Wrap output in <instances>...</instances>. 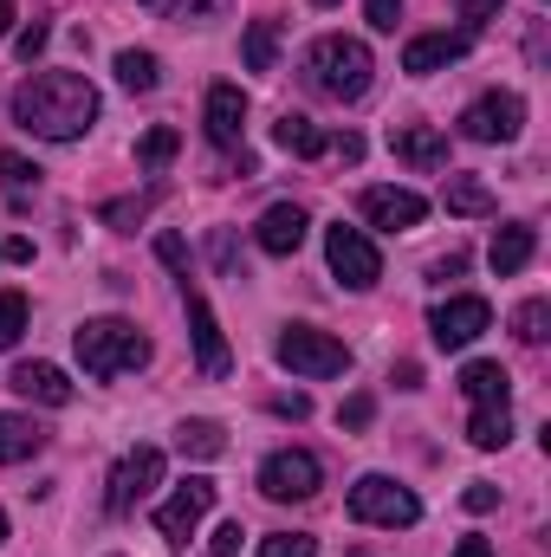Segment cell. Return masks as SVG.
I'll return each mask as SVG.
<instances>
[{"instance_id":"6da1fadb","label":"cell","mask_w":551,"mask_h":557,"mask_svg":"<svg viewBox=\"0 0 551 557\" xmlns=\"http://www.w3.org/2000/svg\"><path fill=\"white\" fill-rule=\"evenodd\" d=\"M13 124L46 143H78L98 124V85L78 72H33L13 91Z\"/></svg>"},{"instance_id":"2e32d148","label":"cell","mask_w":551,"mask_h":557,"mask_svg":"<svg viewBox=\"0 0 551 557\" xmlns=\"http://www.w3.org/2000/svg\"><path fill=\"white\" fill-rule=\"evenodd\" d=\"M7 389L26 396V403H39V409H65V403H72V383H65L59 363H13Z\"/></svg>"},{"instance_id":"b9f144b4","label":"cell","mask_w":551,"mask_h":557,"mask_svg":"<svg viewBox=\"0 0 551 557\" xmlns=\"http://www.w3.org/2000/svg\"><path fill=\"white\" fill-rule=\"evenodd\" d=\"M0 260L26 267V260H33V240H26V234H7V240H0Z\"/></svg>"},{"instance_id":"7402d4cb","label":"cell","mask_w":551,"mask_h":557,"mask_svg":"<svg viewBox=\"0 0 551 557\" xmlns=\"http://www.w3.org/2000/svg\"><path fill=\"white\" fill-rule=\"evenodd\" d=\"M273 143L279 149H285V156H305V162H311V156H325V131H318V124H311V117H298V111H285V117H279L273 124Z\"/></svg>"},{"instance_id":"c3c4849f","label":"cell","mask_w":551,"mask_h":557,"mask_svg":"<svg viewBox=\"0 0 551 557\" xmlns=\"http://www.w3.org/2000/svg\"><path fill=\"white\" fill-rule=\"evenodd\" d=\"M7 20H13V0H0V33H7Z\"/></svg>"},{"instance_id":"603a6c76","label":"cell","mask_w":551,"mask_h":557,"mask_svg":"<svg viewBox=\"0 0 551 557\" xmlns=\"http://www.w3.org/2000/svg\"><path fill=\"white\" fill-rule=\"evenodd\" d=\"M441 208H448V214H493V188H487L480 175H448Z\"/></svg>"},{"instance_id":"5b68a950","label":"cell","mask_w":551,"mask_h":557,"mask_svg":"<svg viewBox=\"0 0 551 557\" xmlns=\"http://www.w3.org/2000/svg\"><path fill=\"white\" fill-rule=\"evenodd\" d=\"M351 519H364V525H415L421 519V499H415L409 486H396L390 473H364L357 486H351Z\"/></svg>"},{"instance_id":"ffe728a7","label":"cell","mask_w":551,"mask_h":557,"mask_svg":"<svg viewBox=\"0 0 551 557\" xmlns=\"http://www.w3.org/2000/svg\"><path fill=\"white\" fill-rule=\"evenodd\" d=\"M506 389H513V376H506L500 363H487V357L461 370V396H467L474 409H506Z\"/></svg>"},{"instance_id":"83f0119b","label":"cell","mask_w":551,"mask_h":557,"mask_svg":"<svg viewBox=\"0 0 551 557\" xmlns=\"http://www.w3.org/2000/svg\"><path fill=\"white\" fill-rule=\"evenodd\" d=\"M149 13H162V20H221L234 0H137Z\"/></svg>"},{"instance_id":"836d02e7","label":"cell","mask_w":551,"mask_h":557,"mask_svg":"<svg viewBox=\"0 0 551 557\" xmlns=\"http://www.w3.org/2000/svg\"><path fill=\"white\" fill-rule=\"evenodd\" d=\"M46 46H52V26H46V20H33V26H26V33H20V39H13V52H20V59H26V65H33V59H39V52H46Z\"/></svg>"},{"instance_id":"7bdbcfd3","label":"cell","mask_w":551,"mask_h":557,"mask_svg":"<svg viewBox=\"0 0 551 557\" xmlns=\"http://www.w3.org/2000/svg\"><path fill=\"white\" fill-rule=\"evenodd\" d=\"M454 13L480 26V20H493V13H500V0H454Z\"/></svg>"},{"instance_id":"30bf717a","label":"cell","mask_w":551,"mask_h":557,"mask_svg":"<svg viewBox=\"0 0 551 557\" xmlns=\"http://www.w3.org/2000/svg\"><path fill=\"white\" fill-rule=\"evenodd\" d=\"M156 480H162V447H131L118 467H111V493H105V506L124 519V512H137L143 499L156 493Z\"/></svg>"},{"instance_id":"f35d334b","label":"cell","mask_w":551,"mask_h":557,"mask_svg":"<svg viewBox=\"0 0 551 557\" xmlns=\"http://www.w3.org/2000/svg\"><path fill=\"white\" fill-rule=\"evenodd\" d=\"M215 557H241V519H228V525L215 532Z\"/></svg>"},{"instance_id":"f907efd6","label":"cell","mask_w":551,"mask_h":557,"mask_svg":"<svg viewBox=\"0 0 551 557\" xmlns=\"http://www.w3.org/2000/svg\"><path fill=\"white\" fill-rule=\"evenodd\" d=\"M318 7H338V0H318Z\"/></svg>"},{"instance_id":"277c9868","label":"cell","mask_w":551,"mask_h":557,"mask_svg":"<svg viewBox=\"0 0 551 557\" xmlns=\"http://www.w3.org/2000/svg\"><path fill=\"white\" fill-rule=\"evenodd\" d=\"M273 357L292 370V376H311V383H325V376H344L351 370V350L331 337V331H311V324H285L273 344Z\"/></svg>"},{"instance_id":"ab89813d","label":"cell","mask_w":551,"mask_h":557,"mask_svg":"<svg viewBox=\"0 0 551 557\" xmlns=\"http://www.w3.org/2000/svg\"><path fill=\"white\" fill-rule=\"evenodd\" d=\"M325 149H331L338 162H364V137H351V131H344V137H331Z\"/></svg>"},{"instance_id":"e575fe53","label":"cell","mask_w":551,"mask_h":557,"mask_svg":"<svg viewBox=\"0 0 551 557\" xmlns=\"http://www.w3.org/2000/svg\"><path fill=\"white\" fill-rule=\"evenodd\" d=\"M149 208H156V195H137V201H111V208H105V221L131 227V221H143V214H149Z\"/></svg>"},{"instance_id":"8fae6325","label":"cell","mask_w":551,"mask_h":557,"mask_svg":"<svg viewBox=\"0 0 551 557\" xmlns=\"http://www.w3.org/2000/svg\"><path fill=\"white\" fill-rule=\"evenodd\" d=\"M519 124H526V104L513 91H487V98H474L461 111V137L467 143H513Z\"/></svg>"},{"instance_id":"ac0fdd59","label":"cell","mask_w":551,"mask_h":557,"mask_svg":"<svg viewBox=\"0 0 551 557\" xmlns=\"http://www.w3.org/2000/svg\"><path fill=\"white\" fill-rule=\"evenodd\" d=\"M390 149H396L409 169H441V162H448V137L428 131V124H396V131H390Z\"/></svg>"},{"instance_id":"f546056e","label":"cell","mask_w":551,"mask_h":557,"mask_svg":"<svg viewBox=\"0 0 551 557\" xmlns=\"http://www.w3.org/2000/svg\"><path fill=\"white\" fill-rule=\"evenodd\" d=\"M26 337V292H0V350Z\"/></svg>"},{"instance_id":"60d3db41","label":"cell","mask_w":551,"mask_h":557,"mask_svg":"<svg viewBox=\"0 0 551 557\" xmlns=\"http://www.w3.org/2000/svg\"><path fill=\"white\" fill-rule=\"evenodd\" d=\"M370 409H377L370 396H351V403L338 409V421H344V428H364V421H370Z\"/></svg>"},{"instance_id":"7c38bea8","label":"cell","mask_w":551,"mask_h":557,"mask_svg":"<svg viewBox=\"0 0 551 557\" xmlns=\"http://www.w3.org/2000/svg\"><path fill=\"white\" fill-rule=\"evenodd\" d=\"M182 305H188V337H195V363H201V376H228L234 357H228V337H221L208 298H201L195 285H182Z\"/></svg>"},{"instance_id":"8d00e7d4","label":"cell","mask_w":551,"mask_h":557,"mask_svg":"<svg viewBox=\"0 0 551 557\" xmlns=\"http://www.w3.org/2000/svg\"><path fill=\"white\" fill-rule=\"evenodd\" d=\"M461 506H467V512H493V506H500V493H493L487 480H474V486L461 493Z\"/></svg>"},{"instance_id":"d590c367","label":"cell","mask_w":551,"mask_h":557,"mask_svg":"<svg viewBox=\"0 0 551 557\" xmlns=\"http://www.w3.org/2000/svg\"><path fill=\"white\" fill-rule=\"evenodd\" d=\"M364 13H370V26H377V33H396V20H403V0H364Z\"/></svg>"},{"instance_id":"f1b7e54d","label":"cell","mask_w":551,"mask_h":557,"mask_svg":"<svg viewBox=\"0 0 551 557\" xmlns=\"http://www.w3.org/2000/svg\"><path fill=\"white\" fill-rule=\"evenodd\" d=\"M279 59V26L273 20H254L247 26V72H273Z\"/></svg>"},{"instance_id":"74e56055","label":"cell","mask_w":551,"mask_h":557,"mask_svg":"<svg viewBox=\"0 0 551 557\" xmlns=\"http://www.w3.org/2000/svg\"><path fill=\"white\" fill-rule=\"evenodd\" d=\"M156 253H162V260H169V267H175V273L188 278V247H182V240H175V234H162V240H156Z\"/></svg>"},{"instance_id":"3957f363","label":"cell","mask_w":551,"mask_h":557,"mask_svg":"<svg viewBox=\"0 0 551 557\" xmlns=\"http://www.w3.org/2000/svg\"><path fill=\"white\" fill-rule=\"evenodd\" d=\"M72 350H78L85 376H98V383H111V376L149 363V337H143L131 318H85V324L72 331Z\"/></svg>"},{"instance_id":"8992f818","label":"cell","mask_w":551,"mask_h":557,"mask_svg":"<svg viewBox=\"0 0 551 557\" xmlns=\"http://www.w3.org/2000/svg\"><path fill=\"white\" fill-rule=\"evenodd\" d=\"M318 486H325V467H318L311 447H279V454H267V467H260V493H267L273 506L311 499Z\"/></svg>"},{"instance_id":"4fadbf2b","label":"cell","mask_w":551,"mask_h":557,"mask_svg":"<svg viewBox=\"0 0 551 557\" xmlns=\"http://www.w3.org/2000/svg\"><path fill=\"white\" fill-rule=\"evenodd\" d=\"M364 221L370 227H383V234H409V227H421V214H428V201L415 195V188H364Z\"/></svg>"},{"instance_id":"681fc988","label":"cell","mask_w":551,"mask_h":557,"mask_svg":"<svg viewBox=\"0 0 551 557\" xmlns=\"http://www.w3.org/2000/svg\"><path fill=\"white\" fill-rule=\"evenodd\" d=\"M0 545H7V512H0Z\"/></svg>"},{"instance_id":"d4e9b609","label":"cell","mask_w":551,"mask_h":557,"mask_svg":"<svg viewBox=\"0 0 551 557\" xmlns=\"http://www.w3.org/2000/svg\"><path fill=\"white\" fill-rule=\"evenodd\" d=\"M118 85H124V91H156V85H162V59H156V52H137V46L118 52Z\"/></svg>"},{"instance_id":"ee69618b","label":"cell","mask_w":551,"mask_h":557,"mask_svg":"<svg viewBox=\"0 0 551 557\" xmlns=\"http://www.w3.org/2000/svg\"><path fill=\"white\" fill-rule=\"evenodd\" d=\"M428 273H434V278H461V273H467V253H448V260H434Z\"/></svg>"},{"instance_id":"4316f807","label":"cell","mask_w":551,"mask_h":557,"mask_svg":"<svg viewBox=\"0 0 551 557\" xmlns=\"http://www.w3.org/2000/svg\"><path fill=\"white\" fill-rule=\"evenodd\" d=\"M467 441H474V447H487V454H493V447H506V441H513V416H506V409H474Z\"/></svg>"},{"instance_id":"52a82bcc","label":"cell","mask_w":551,"mask_h":557,"mask_svg":"<svg viewBox=\"0 0 551 557\" xmlns=\"http://www.w3.org/2000/svg\"><path fill=\"white\" fill-rule=\"evenodd\" d=\"M325 260H331V273L344 278L351 292H370L377 278H383V253L370 247V234L364 227H325Z\"/></svg>"},{"instance_id":"4dcf8cb0","label":"cell","mask_w":551,"mask_h":557,"mask_svg":"<svg viewBox=\"0 0 551 557\" xmlns=\"http://www.w3.org/2000/svg\"><path fill=\"white\" fill-rule=\"evenodd\" d=\"M513 324H519V344H546L551 305H546V298H526V305H519V318H513Z\"/></svg>"},{"instance_id":"484cf974","label":"cell","mask_w":551,"mask_h":557,"mask_svg":"<svg viewBox=\"0 0 551 557\" xmlns=\"http://www.w3.org/2000/svg\"><path fill=\"white\" fill-rule=\"evenodd\" d=\"M0 182H7V201H13V208H26V201L39 195V169H33L26 156H13V149H0Z\"/></svg>"},{"instance_id":"e0dca14e","label":"cell","mask_w":551,"mask_h":557,"mask_svg":"<svg viewBox=\"0 0 551 557\" xmlns=\"http://www.w3.org/2000/svg\"><path fill=\"white\" fill-rule=\"evenodd\" d=\"M305 227H311V221H305L298 201H273V208L260 214V227H254V234H260V253H273V260L298 253V247H305Z\"/></svg>"},{"instance_id":"ba28073f","label":"cell","mask_w":551,"mask_h":557,"mask_svg":"<svg viewBox=\"0 0 551 557\" xmlns=\"http://www.w3.org/2000/svg\"><path fill=\"white\" fill-rule=\"evenodd\" d=\"M208 506H215V480H208V473H188V480L156 506V532H162L169 545H188L195 525L208 519Z\"/></svg>"},{"instance_id":"f6af8a7d","label":"cell","mask_w":551,"mask_h":557,"mask_svg":"<svg viewBox=\"0 0 551 557\" xmlns=\"http://www.w3.org/2000/svg\"><path fill=\"white\" fill-rule=\"evenodd\" d=\"M273 409H279V416H292V421H305V409H311V403H305V396H279Z\"/></svg>"},{"instance_id":"d6a6232c","label":"cell","mask_w":551,"mask_h":557,"mask_svg":"<svg viewBox=\"0 0 551 557\" xmlns=\"http://www.w3.org/2000/svg\"><path fill=\"white\" fill-rule=\"evenodd\" d=\"M260 557H318V539H305V532H279L260 545Z\"/></svg>"},{"instance_id":"1f68e13d","label":"cell","mask_w":551,"mask_h":557,"mask_svg":"<svg viewBox=\"0 0 551 557\" xmlns=\"http://www.w3.org/2000/svg\"><path fill=\"white\" fill-rule=\"evenodd\" d=\"M175 149H182V137H175V131L162 124V131H149V137L137 143V162H143V169H162V162H169Z\"/></svg>"},{"instance_id":"d6986e66","label":"cell","mask_w":551,"mask_h":557,"mask_svg":"<svg viewBox=\"0 0 551 557\" xmlns=\"http://www.w3.org/2000/svg\"><path fill=\"white\" fill-rule=\"evenodd\" d=\"M532 247H539V234H532L526 221H513V227H500V234H493V247H487V267H493L500 278L526 273V260H532Z\"/></svg>"},{"instance_id":"9a60e30c","label":"cell","mask_w":551,"mask_h":557,"mask_svg":"<svg viewBox=\"0 0 551 557\" xmlns=\"http://www.w3.org/2000/svg\"><path fill=\"white\" fill-rule=\"evenodd\" d=\"M247 137V91L241 85H215L208 91V143L215 149H241Z\"/></svg>"},{"instance_id":"bcb514c9","label":"cell","mask_w":551,"mask_h":557,"mask_svg":"<svg viewBox=\"0 0 551 557\" xmlns=\"http://www.w3.org/2000/svg\"><path fill=\"white\" fill-rule=\"evenodd\" d=\"M396 389H421V363H396Z\"/></svg>"},{"instance_id":"44dd1931","label":"cell","mask_w":551,"mask_h":557,"mask_svg":"<svg viewBox=\"0 0 551 557\" xmlns=\"http://www.w3.org/2000/svg\"><path fill=\"white\" fill-rule=\"evenodd\" d=\"M39 447H46V434H39V421L33 416H0V467L33 460Z\"/></svg>"},{"instance_id":"cb8c5ba5","label":"cell","mask_w":551,"mask_h":557,"mask_svg":"<svg viewBox=\"0 0 551 557\" xmlns=\"http://www.w3.org/2000/svg\"><path fill=\"white\" fill-rule=\"evenodd\" d=\"M175 447L195 454V460H221L228 454V434H221V421H182L175 428Z\"/></svg>"},{"instance_id":"5bb4252c","label":"cell","mask_w":551,"mask_h":557,"mask_svg":"<svg viewBox=\"0 0 551 557\" xmlns=\"http://www.w3.org/2000/svg\"><path fill=\"white\" fill-rule=\"evenodd\" d=\"M467 52H474V33H415L409 46H403V72L428 78V72H448Z\"/></svg>"},{"instance_id":"816d5d0a","label":"cell","mask_w":551,"mask_h":557,"mask_svg":"<svg viewBox=\"0 0 551 557\" xmlns=\"http://www.w3.org/2000/svg\"><path fill=\"white\" fill-rule=\"evenodd\" d=\"M351 557H364V552H351Z\"/></svg>"},{"instance_id":"7dc6e473","label":"cell","mask_w":551,"mask_h":557,"mask_svg":"<svg viewBox=\"0 0 551 557\" xmlns=\"http://www.w3.org/2000/svg\"><path fill=\"white\" fill-rule=\"evenodd\" d=\"M454 557H493V545H487V539H461V545H454Z\"/></svg>"},{"instance_id":"9c48e42d","label":"cell","mask_w":551,"mask_h":557,"mask_svg":"<svg viewBox=\"0 0 551 557\" xmlns=\"http://www.w3.org/2000/svg\"><path fill=\"white\" fill-rule=\"evenodd\" d=\"M428 331H434V344H441V350H467L480 331H493V305H487V298H474V292L441 298V305L428 311Z\"/></svg>"},{"instance_id":"7a4b0ae2","label":"cell","mask_w":551,"mask_h":557,"mask_svg":"<svg viewBox=\"0 0 551 557\" xmlns=\"http://www.w3.org/2000/svg\"><path fill=\"white\" fill-rule=\"evenodd\" d=\"M305 78H311L318 98H331V104H357V98L370 91V78H377V59H370L364 39H351V33H325V39L305 52Z\"/></svg>"}]
</instances>
